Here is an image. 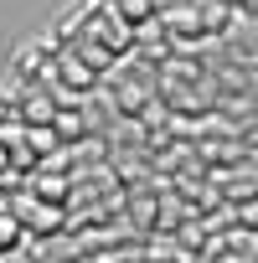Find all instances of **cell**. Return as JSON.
<instances>
[{
	"mask_svg": "<svg viewBox=\"0 0 258 263\" xmlns=\"http://www.w3.org/2000/svg\"><path fill=\"white\" fill-rule=\"evenodd\" d=\"M52 57H57V72H62V83H67V88L88 93V88L98 83V72H93V67H88V62H83V57H78L67 42H57V47H52Z\"/></svg>",
	"mask_w": 258,
	"mask_h": 263,
	"instance_id": "1",
	"label": "cell"
},
{
	"mask_svg": "<svg viewBox=\"0 0 258 263\" xmlns=\"http://www.w3.org/2000/svg\"><path fill=\"white\" fill-rule=\"evenodd\" d=\"M57 114H62L57 98H52L47 88H31V83H26V93H21V119H26V124H57Z\"/></svg>",
	"mask_w": 258,
	"mask_h": 263,
	"instance_id": "2",
	"label": "cell"
},
{
	"mask_svg": "<svg viewBox=\"0 0 258 263\" xmlns=\"http://www.w3.org/2000/svg\"><path fill=\"white\" fill-rule=\"evenodd\" d=\"M11 212L21 222H31V227H62V206H52L42 196H21V201H11Z\"/></svg>",
	"mask_w": 258,
	"mask_h": 263,
	"instance_id": "3",
	"label": "cell"
},
{
	"mask_svg": "<svg viewBox=\"0 0 258 263\" xmlns=\"http://www.w3.org/2000/svg\"><path fill=\"white\" fill-rule=\"evenodd\" d=\"M31 191H36L42 201H52V206H57V201L67 196V176H62V171H47V165H36V171H31Z\"/></svg>",
	"mask_w": 258,
	"mask_h": 263,
	"instance_id": "4",
	"label": "cell"
},
{
	"mask_svg": "<svg viewBox=\"0 0 258 263\" xmlns=\"http://www.w3.org/2000/svg\"><path fill=\"white\" fill-rule=\"evenodd\" d=\"M114 6H119V16L135 26V31H140V26H150V21L160 16V6H155V0H114Z\"/></svg>",
	"mask_w": 258,
	"mask_h": 263,
	"instance_id": "5",
	"label": "cell"
},
{
	"mask_svg": "<svg viewBox=\"0 0 258 263\" xmlns=\"http://www.w3.org/2000/svg\"><path fill=\"white\" fill-rule=\"evenodd\" d=\"M11 242H21V217L6 206V212H0V253H6Z\"/></svg>",
	"mask_w": 258,
	"mask_h": 263,
	"instance_id": "6",
	"label": "cell"
},
{
	"mask_svg": "<svg viewBox=\"0 0 258 263\" xmlns=\"http://www.w3.org/2000/svg\"><path fill=\"white\" fill-rule=\"evenodd\" d=\"M6 171H16V165H11V150L0 145V176H6Z\"/></svg>",
	"mask_w": 258,
	"mask_h": 263,
	"instance_id": "7",
	"label": "cell"
}]
</instances>
